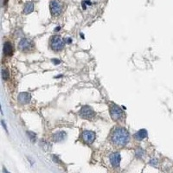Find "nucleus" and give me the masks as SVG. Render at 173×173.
<instances>
[{"label": "nucleus", "mask_w": 173, "mask_h": 173, "mask_svg": "<svg viewBox=\"0 0 173 173\" xmlns=\"http://www.w3.org/2000/svg\"><path fill=\"white\" fill-rule=\"evenodd\" d=\"M27 134L29 135L30 138V140L32 141V142H34V141H36V134H35L34 133H31V132H27Z\"/></svg>", "instance_id": "obj_16"}, {"label": "nucleus", "mask_w": 173, "mask_h": 173, "mask_svg": "<svg viewBox=\"0 0 173 173\" xmlns=\"http://www.w3.org/2000/svg\"><path fill=\"white\" fill-rule=\"evenodd\" d=\"M53 161H54V162H56V163H61V161H60V160H59V158H58L56 156H55V155L53 156Z\"/></svg>", "instance_id": "obj_19"}, {"label": "nucleus", "mask_w": 173, "mask_h": 173, "mask_svg": "<svg viewBox=\"0 0 173 173\" xmlns=\"http://www.w3.org/2000/svg\"><path fill=\"white\" fill-rule=\"evenodd\" d=\"M1 122H2V125H3V127H4V129H5V131L7 132V128H6V125H5V124H4V120H2Z\"/></svg>", "instance_id": "obj_23"}, {"label": "nucleus", "mask_w": 173, "mask_h": 173, "mask_svg": "<svg viewBox=\"0 0 173 173\" xmlns=\"http://www.w3.org/2000/svg\"><path fill=\"white\" fill-rule=\"evenodd\" d=\"M83 2H84L86 4H87V5H91V4H92V3H91L90 0H84Z\"/></svg>", "instance_id": "obj_21"}, {"label": "nucleus", "mask_w": 173, "mask_h": 173, "mask_svg": "<svg viewBox=\"0 0 173 173\" xmlns=\"http://www.w3.org/2000/svg\"><path fill=\"white\" fill-rule=\"evenodd\" d=\"M2 78L4 81H7L9 79V71L7 70V68L2 69Z\"/></svg>", "instance_id": "obj_15"}, {"label": "nucleus", "mask_w": 173, "mask_h": 173, "mask_svg": "<svg viewBox=\"0 0 173 173\" xmlns=\"http://www.w3.org/2000/svg\"><path fill=\"white\" fill-rule=\"evenodd\" d=\"M65 43H72V38H69V37H67V38H65Z\"/></svg>", "instance_id": "obj_20"}, {"label": "nucleus", "mask_w": 173, "mask_h": 173, "mask_svg": "<svg viewBox=\"0 0 173 173\" xmlns=\"http://www.w3.org/2000/svg\"><path fill=\"white\" fill-rule=\"evenodd\" d=\"M150 163L153 166H156L157 163H158V160H157L156 158H152V159H151V161H150Z\"/></svg>", "instance_id": "obj_17"}, {"label": "nucleus", "mask_w": 173, "mask_h": 173, "mask_svg": "<svg viewBox=\"0 0 173 173\" xmlns=\"http://www.w3.org/2000/svg\"><path fill=\"white\" fill-rule=\"evenodd\" d=\"M80 116L82 119H93L95 116V113L93 110V108H91L88 106H84L81 107L80 111Z\"/></svg>", "instance_id": "obj_6"}, {"label": "nucleus", "mask_w": 173, "mask_h": 173, "mask_svg": "<svg viewBox=\"0 0 173 173\" xmlns=\"http://www.w3.org/2000/svg\"><path fill=\"white\" fill-rule=\"evenodd\" d=\"M66 137H67V133L64 131H60L53 134L52 139L54 142H61V141H63L65 139Z\"/></svg>", "instance_id": "obj_10"}, {"label": "nucleus", "mask_w": 173, "mask_h": 173, "mask_svg": "<svg viewBox=\"0 0 173 173\" xmlns=\"http://www.w3.org/2000/svg\"><path fill=\"white\" fill-rule=\"evenodd\" d=\"M81 38H83V39H84V34L81 33Z\"/></svg>", "instance_id": "obj_26"}, {"label": "nucleus", "mask_w": 173, "mask_h": 173, "mask_svg": "<svg viewBox=\"0 0 173 173\" xmlns=\"http://www.w3.org/2000/svg\"><path fill=\"white\" fill-rule=\"evenodd\" d=\"M110 115H111V117L114 120L117 121L123 118L124 112L119 106L113 104L112 106L110 107Z\"/></svg>", "instance_id": "obj_4"}, {"label": "nucleus", "mask_w": 173, "mask_h": 173, "mask_svg": "<svg viewBox=\"0 0 173 173\" xmlns=\"http://www.w3.org/2000/svg\"><path fill=\"white\" fill-rule=\"evenodd\" d=\"M8 3V0H4V5L5 6L6 5V4Z\"/></svg>", "instance_id": "obj_25"}, {"label": "nucleus", "mask_w": 173, "mask_h": 173, "mask_svg": "<svg viewBox=\"0 0 173 173\" xmlns=\"http://www.w3.org/2000/svg\"><path fill=\"white\" fill-rule=\"evenodd\" d=\"M135 154H136V157L138 158H141L144 156V151L142 148H138L136 151H135Z\"/></svg>", "instance_id": "obj_14"}, {"label": "nucleus", "mask_w": 173, "mask_h": 173, "mask_svg": "<svg viewBox=\"0 0 173 173\" xmlns=\"http://www.w3.org/2000/svg\"><path fill=\"white\" fill-rule=\"evenodd\" d=\"M51 61H52V62H53V63H54L55 65H58V64H60V62H61V61H60V60H58V59H52Z\"/></svg>", "instance_id": "obj_18"}, {"label": "nucleus", "mask_w": 173, "mask_h": 173, "mask_svg": "<svg viewBox=\"0 0 173 173\" xmlns=\"http://www.w3.org/2000/svg\"><path fill=\"white\" fill-rule=\"evenodd\" d=\"M81 6H82V9H83V10H86V8H87V4H85L84 2H82V4H81Z\"/></svg>", "instance_id": "obj_22"}, {"label": "nucleus", "mask_w": 173, "mask_h": 173, "mask_svg": "<svg viewBox=\"0 0 173 173\" xmlns=\"http://www.w3.org/2000/svg\"><path fill=\"white\" fill-rule=\"evenodd\" d=\"M4 54L6 56H11L13 54V46L9 41L5 42L4 44Z\"/></svg>", "instance_id": "obj_11"}, {"label": "nucleus", "mask_w": 173, "mask_h": 173, "mask_svg": "<svg viewBox=\"0 0 173 173\" xmlns=\"http://www.w3.org/2000/svg\"><path fill=\"white\" fill-rule=\"evenodd\" d=\"M134 138L136 140H143L144 138H146L147 137V131L146 129H141V130L138 131L136 133L133 135Z\"/></svg>", "instance_id": "obj_12"}, {"label": "nucleus", "mask_w": 173, "mask_h": 173, "mask_svg": "<svg viewBox=\"0 0 173 173\" xmlns=\"http://www.w3.org/2000/svg\"><path fill=\"white\" fill-rule=\"evenodd\" d=\"M65 46V40L62 39L59 36H52L49 40V47L53 51L59 52L64 49Z\"/></svg>", "instance_id": "obj_2"}, {"label": "nucleus", "mask_w": 173, "mask_h": 173, "mask_svg": "<svg viewBox=\"0 0 173 173\" xmlns=\"http://www.w3.org/2000/svg\"><path fill=\"white\" fill-rule=\"evenodd\" d=\"M62 76H63V75L60 74V75H58V76H56V77H55V78H60V77H62Z\"/></svg>", "instance_id": "obj_27"}, {"label": "nucleus", "mask_w": 173, "mask_h": 173, "mask_svg": "<svg viewBox=\"0 0 173 173\" xmlns=\"http://www.w3.org/2000/svg\"><path fill=\"white\" fill-rule=\"evenodd\" d=\"M49 9L52 16L57 17L62 12L63 5H62V4L59 0H51L49 3Z\"/></svg>", "instance_id": "obj_3"}, {"label": "nucleus", "mask_w": 173, "mask_h": 173, "mask_svg": "<svg viewBox=\"0 0 173 173\" xmlns=\"http://www.w3.org/2000/svg\"><path fill=\"white\" fill-rule=\"evenodd\" d=\"M18 49L23 52H29L34 49V43L28 38H23L18 43Z\"/></svg>", "instance_id": "obj_5"}, {"label": "nucleus", "mask_w": 173, "mask_h": 173, "mask_svg": "<svg viewBox=\"0 0 173 173\" xmlns=\"http://www.w3.org/2000/svg\"><path fill=\"white\" fill-rule=\"evenodd\" d=\"M95 133L93 131H84L82 133H81V138L84 141L85 143L87 144H93V141L95 140Z\"/></svg>", "instance_id": "obj_7"}, {"label": "nucleus", "mask_w": 173, "mask_h": 173, "mask_svg": "<svg viewBox=\"0 0 173 173\" xmlns=\"http://www.w3.org/2000/svg\"><path fill=\"white\" fill-rule=\"evenodd\" d=\"M60 30H61V27L58 26V27H56V29L55 30V31H59Z\"/></svg>", "instance_id": "obj_24"}, {"label": "nucleus", "mask_w": 173, "mask_h": 173, "mask_svg": "<svg viewBox=\"0 0 173 173\" xmlns=\"http://www.w3.org/2000/svg\"><path fill=\"white\" fill-rule=\"evenodd\" d=\"M31 100V94L27 92H23L18 94L17 97V101L21 105H26V104L30 103Z\"/></svg>", "instance_id": "obj_9"}, {"label": "nucleus", "mask_w": 173, "mask_h": 173, "mask_svg": "<svg viewBox=\"0 0 173 173\" xmlns=\"http://www.w3.org/2000/svg\"><path fill=\"white\" fill-rule=\"evenodd\" d=\"M34 11V4L32 2H28L24 5V12L25 14H30Z\"/></svg>", "instance_id": "obj_13"}, {"label": "nucleus", "mask_w": 173, "mask_h": 173, "mask_svg": "<svg viewBox=\"0 0 173 173\" xmlns=\"http://www.w3.org/2000/svg\"><path fill=\"white\" fill-rule=\"evenodd\" d=\"M109 160H110L111 165H113V167L119 168V165H120V161H121L120 153L118 152H115L114 153H112L109 157Z\"/></svg>", "instance_id": "obj_8"}, {"label": "nucleus", "mask_w": 173, "mask_h": 173, "mask_svg": "<svg viewBox=\"0 0 173 173\" xmlns=\"http://www.w3.org/2000/svg\"><path fill=\"white\" fill-rule=\"evenodd\" d=\"M130 140V134L123 127H116L111 134V142L115 146H127Z\"/></svg>", "instance_id": "obj_1"}]
</instances>
